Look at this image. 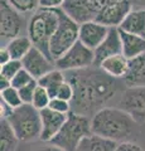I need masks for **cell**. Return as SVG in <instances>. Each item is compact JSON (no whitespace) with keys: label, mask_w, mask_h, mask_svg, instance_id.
Instances as JSON below:
<instances>
[{"label":"cell","mask_w":145,"mask_h":151,"mask_svg":"<svg viewBox=\"0 0 145 151\" xmlns=\"http://www.w3.org/2000/svg\"><path fill=\"white\" fill-rule=\"evenodd\" d=\"M140 125L129 113L118 106H107L91 117L92 134L112 140L115 142L135 141Z\"/></svg>","instance_id":"obj_2"},{"label":"cell","mask_w":145,"mask_h":151,"mask_svg":"<svg viewBox=\"0 0 145 151\" xmlns=\"http://www.w3.org/2000/svg\"><path fill=\"white\" fill-rule=\"evenodd\" d=\"M32 151H64L62 150L61 147H58V146H56L53 144H45V145H42V146H37V147H34Z\"/></svg>","instance_id":"obj_35"},{"label":"cell","mask_w":145,"mask_h":151,"mask_svg":"<svg viewBox=\"0 0 145 151\" xmlns=\"http://www.w3.org/2000/svg\"><path fill=\"white\" fill-rule=\"evenodd\" d=\"M64 76L66 81L73 87L71 112L87 117H92L100 110L107 107L115 97L120 98L126 88L123 79L111 77L96 65L68 70L64 72Z\"/></svg>","instance_id":"obj_1"},{"label":"cell","mask_w":145,"mask_h":151,"mask_svg":"<svg viewBox=\"0 0 145 151\" xmlns=\"http://www.w3.org/2000/svg\"><path fill=\"white\" fill-rule=\"evenodd\" d=\"M110 28L96 20H90L83 24H79V37L78 40L90 49L95 50L109 34Z\"/></svg>","instance_id":"obj_14"},{"label":"cell","mask_w":145,"mask_h":151,"mask_svg":"<svg viewBox=\"0 0 145 151\" xmlns=\"http://www.w3.org/2000/svg\"><path fill=\"white\" fill-rule=\"evenodd\" d=\"M37 87H38V81L34 79V81L30 82L29 84H27V86H24L23 88L18 89L23 103H25V105H32V101H33V96H34Z\"/></svg>","instance_id":"obj_29"},{"label":"cell","mask_w":145,"mask_h":151,"mask_svg":"<svg viewBox=\"0 0 145 151\" xmlns=\"http://www.w3.org/2000/svg\"><path fill=\"white\" fill-rule=\"evenodd\" d=\"M115 151H145V150L136 141H124V142L118 144Z\"/></svg>","instance_id":"obj_32"},{"label":"cell","mask_w":145,"mask_h":151,"mask_svg":"<svg viewBox=\"0 0 145 151\" xmlns=\"http://www.w3.org/2000/svg\"><path fill=\"white\" fill-rule=\"evenodd\" d=\"M131 9L129 0H120L112 5L102 8L97 13L95 20L109 28H119Z\"/></svg>","instance_id":"obj_11"},{"label":"cell","mask_w":145,"mask_h":151,"mask_svg":"<svg viewBox=\"0 0 145 151\" xmlns=\"http://www.w3.org/2000/svg\"><path fill=\"white\" fill-rule=\"evenodd\" d=\"M93 52H95V65L96 67H99L109 57L123 54V42H121V35H120L119 28H110L109 34L105 38V40Z\"/></svg>","instance_id":"obj_15"},{"label":"cell","mask_w":145,"mask_h":151,"mask_svg":"<svg viewBox=\"0 0 145 151\" xmlns=\"http://www.w3.org/2000/svg\"><path fill=\"white\" fill-rule=\"evenodd\" d=\"M91 134V117L69 112L66 124L49 144L64 151H76L81 141Z\"/></svg>","instance_id":"obj_5"},{"label":"cell","mask_w":145,"mask_h":151,"mask_svg":"<svg viewBox=\"0 0 145 151\" xmlns=\"http://www.w3.org/2000/svg\"><path fill=\"white\" fill-rule=\"evenodd\" d=\"M25 25V18L17 9H14L8 0H0V35L3 42H10L12 39L22 35Z\"/></svg>","instance_id":"obj_8"},{"label":"cell","mask_w":145,"mask_h":151,"mask_svg":"<svg viewBox=\"0 0 145 151\" xmlns=\"http://www.w3.org/2000/svg\"><path fill=\"white\" fill-rule=\"evenodd\" d=\"M10 60H12V55L9 53V50L6 49L5 45H1V48H0V65L6 64Z\"/></svg>","instance_id":"obj_34"},{"label":"cell","mask_w":145,"mask_h":151,"mask_svg":"<svg viewBox=\"0 0 145 151\" xmlns=\"http://www.w3.org/2000/svg\"><path fill=\"white\" fill-rule=\"evenodd\" d=\"M56 98H61V100H64V101H67V102H71L72 98H73V87H72V84L69 83L68 81L64 82L62 86L59 87Z\"/></svg>","instance_id":"obj_31"},{"label":"cell","mask_w":145,"mask_h":151,"mask_svg":"<svg viewBox=\"0 0 145 151\" xmlns=\"http://www.w3.org/2000/svg\"><path fill=\"white\" fill-rule=\"evenodd\" d=\"M119 29L130 33V34L145 37V10H143V9H131L124 19V22L121 23Z\"/></svg>","instance_id":"obj_17"},{"label":"cell","mask_w":145,"mask_h":151,"mask_svg":"<svg viewBox=\"0 0 145 151\" xmlns=\"http://www.w3.org/2000/svg\"><path fill=\"white\" fill-rule=\"evenodd\" d=\"M33 81H34L33 76H32L30 73H28L27 70L23 68L20 72L17 73L15 76H14V78L12 79V87H14L15 89H20V88H23L24 86L29 84Z\"/></svg>","instance_id":"obj_28"},{"label":"cell","mask_w":145,"mask_h":151,"mask_svg":"<svg viewBox=\"0 0 145 151\" xmlns=\"http://www.w3.org/2000/svg\"><path fill=\"white\" fill-rule=\"evenodd\" d=\"M68 115L64 113L54 112L50 108H44L40 111V120H42V134H40V141L43 142H50L58 132L66 124Z\"/></svg>","instance_id":"obj_13"},{"label":"cell","mask_w":145,"mask_h":151,"mask_svg":"<svg viewBox=\"0 0 145 151\" xmlns=\"http://www.w3.org/2000/svg\"><path fill=\"white\" fill-rule=\"evenodd\" d=\"M121 42H123V54L129 60L145 53V37L130 34L120 30Z\"/></svg>","instance_id":"obj_18"},{"label":"cell","mask_w":145,"mask_h":151,"mask_svg":"<svg viewBox=\"0 0 145 151\" xmlns=\"http://www.w3.org/2000/svg\"><path fill=\"white\" fill-rule=\"evenodd\" d=\"M63 12L69 18H72L78 24L95 20L99 9L91 0H66L63 4Z\"/></svg>","instance_id":"obj_12"},{"label":"cell","mask_w":145,"mask_h":151,"mask_svg":"<svg viewBox=\"0 0 145 151\" xmlns=\"http://www.w3.org/2000/svg\"><path fill=\"white\" fill-rule=\"evenodd\" d=\"M116 106L129 113L139 125L145 124V87H126Z\"/></svg>","instance_id":"obj_9"},{"label":"cell","mask_w":145,"mask_h":151,"mask_svg":"<svg viewBox=\"0 0 145 151\" xmlns=\"http://www.w3.org/2000/svg\"><path fill=\"white\" fill-rule=\"evenodd\" d=\"M6 49L9 50V53L12 55V59L15 60H22L24 57L29 53V50L33 48V43L29 39V37L20 35L12 39L10 42L6 43Z\"/></svg>","instance_id":"obj_22"},{"label":"cell","mask_w":145,"mask_h":151,"mask_svg":"<svg viewBox=\"0 0 145 151\" xmlns=\"http://www.w3.org/2000/svg\"><path fill=\"white\" fill-rule=\"evenodd\" d=\"M54 65L62 72L88 68L95 65V52L78 40L71 49L54 60Z\"/></svg>","instance_id":"obj_7"},{"label":"cell","mask_w":145,"mask_h":151,"mask_svg":"<svg viewBox=\"0 0 145 151\" xmlns=\"http://www.w3.org/2000/svg\"><path fill=\"white\" fill-rule=\"evenodd\" d=\"M22 69H23L22 60L12 59L10 62H8L6 64L1 65V68H0V76L12 81V79L14 78V76H15L17 73H19Z\"/></svg>","instance_id":"obj_27"},{"label":"cell","mask_w":145,"mask_h":151,"mask_svg":"<svg viewBox=\"0 0 145 151\" xmlns=\"http://www.w3.org/2000/svg\"><path fill=\"white\" fill-rule=\"evenodd\" d=\"M0 96H1V101L8 105L10 108L15 110V108L20 107L22 105H24L20 98V94H19V91L15 89L14 87H9V88H5L0 92Z\"/></svg>","instance_id":"obj_24"},{"label":"cell","mask_w":145,"mask_h":151,"mask_svg":"<svg viewBox=\"0 0 145 151\" xmlns=\"http://www.w3.org/2000/svg\"><path fill=\"white\" fill-rule=\"evenodd\" d=\"M8 3L22 14L34 13L39 8L38 0H8Z\"/></svg>","instance_id":"obj_26"},{"label":"cell","mask_w":145,"mask_h":151,"mask_svg":"<svg viewBox=\"0 0 145 151\" xmlns=\"http://www.w3.org/2000/svg\"><path fill=\"white\" fill-rule=\"evenodd\" d=\"M19 139L8 120L0 121V151H17Z\"/></svg>","instance_id":"obj_23"},{"label":"cell","mask_w":145,"mask_h":151,"mask_svg":"<svg viewBox=\"0 0 145 151\" xmlns=\"http://www.w3.org/2000/svg\"><path fill=\"white\" fill-rule=\"evenodd\" d=\"M50 100H52V98H50L49 93L47 92V89L38 84V87L35 88V92H34V96H33L32 105H33L37 108V110L42 111V110H44V108H48Z\"/></svg>","instance_id":"obj_25"},{"label":"cell","mask_w":145,"mask_h":151,"mask_svg":"<svg viewBox=\"0 0 145 151\" xmlns=\"http://www.w3.org/2000/svg\"><path fill=\"white\" fill-rule=\"evenodd\" d=\"M48 108L53 110L54 112L64 113V115H68V113L72 111L71 102H67V101H64V100H61V98H52L50 102H49Z\"/></svg>","instance_id":"obj_30"},{"label":"cell","mask_w":145,"mask_h":151,"mask_svg":"<svg viewBox=\"0 0 145 151\" xmlns=\"http://www.w3.org/2000/svg\"><path fill=\"white\" fill-rule=\"evenodd\" d=\"M133 9H143L145 10V0H129Z\"/></svg>","instance_id":"obj_36"},{"label":"cell","mask_w":145,"mask_h":151,"mask_svg":"<svg viewBox=\"0 0 145 151\" xmlns=\"http://www.w3.org/2000/svg\"><path fill=\"white\" fill-rule=\"evenodd\" d=\"M58 27L49 44V53L53 60L58 59L68 49H71L78 42L79 37V24L69 18L62 8L58 9Z\"/></svg>","instance_id":"obj_6"},{"label":"cell","mask_w":145,"mask_h":151,"mask_svg":"<svg viewBox=\"0 0 145 151\" xmlns=\"http://www.w3.org/2000/svg\"><path fill=\"white\" fill-rule=\"evenodd\" d=\"M116 146L118 142L115 141L91 134L81 141L76 151H115Z\"/></svg>","instance_id":"obj_20"},{"label":"cell","mask_w":145,"mask_h":151,"mask_svg":"<svg viewBox=\"0 0 145 151\" xmlns=\"http://www.w3.org/2000/svg\"><path fill=\"white\" fill-rule=\"evenodd\" d=\"M58 9L38 8L30 17L29 23L27 25L28 37L32 40L33 45L40 52H43L50 60L53 59L49 53V44L58 27Z\"/></svg>","instance_id":"obj_3"},{"label":"cell","mask_w":145,"mask_h":151,"mask_svg":"<svg viewBox=\"0 0 145 151\" xmlns=\"http://www.w3.org/2000/svg\"><path fill=\"white\" fill-rule=\"evenodd\" d=\"M8 122L13 127L19 141L33 142L40 139L42 134V120L40 111L33 105H22L13 110L12 115L8 117Z\"/></svg>","instance_id":"obj_4"},{"label":"cell","mask_w":145,"mask_h":151,"mask_svg":"<svg viewBox=\"0 0 145 151\" xmlns=\"http://www.w3.org/2000/svg\"><path fill=\"white\" fill-rule=\"evenodd\" d=\"M99 67L111 77L116 79H124L129 69V59L124 54H118L106 58Z\"/></svg>","instance_id":"obj_19"},{"label":"cell","mask_w":145,"mask_h":151,"mask_svg":"<svg viewBox=\"0 0 145 151\" xmlns=\"http://www.w3.org/2000/svg\"><path fill=\"white\" fill-rule=\"evenodd\" d=\"M64 82H66L64 72H62V70H59L57 68H54L53 70H50L49 73H47L45 76H43L42 78L38 79V84L47 89V92L49 93L50 98H56L59 87L62 86Z\"/></svg>","instance_id":"obj_21"},{"label":"cell","mask_w":145,"mask_h":151,"mask_svg":"<svg viewBox=\"0 0 145 151\" xmlns=\"http://www.w3.org/2000/svg\"><path fill=\"white\" fill-rule=\"evenodd\" d=\"M22 64L23 68L33 76V78L37 81L56 68L53 60H50L43 52H40L35 47H33L29 53L22 59Z\"/></svg>","instance_id":"obj_10"},{"label":"cell","mask_w":145,"mask_h":151,"mask_svg":"<svg viewBox=\"0 0 145 151\" xmlns=\"http://www.w3.org/2000/svg\"><path fill=\"white\" fill-rule=\"evenodd\" d=\"M66 0H38L39 8L43 9H59L63 6Z\"/></svg>","instance_id":"obj_33"},{"label":"cell","mask_w":145,"mask_h":151,"mask_svg":"<svg viewBox=\"0 0 145 151\" xmlns=\"http://www.w3.org/2000/svg\"><path fill=\"white\" fill-rule=\"evenodd\" d=\"M123 81L126 87H145V53L129 60V69Z\"/></svg>","instance_id":"obj_16"}]
</instances>
